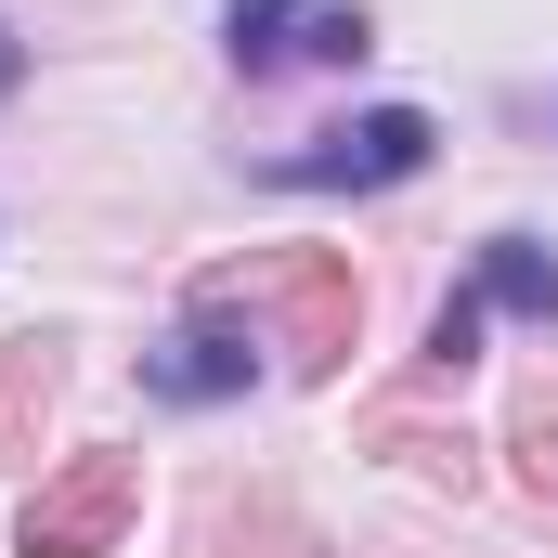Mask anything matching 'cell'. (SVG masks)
Segmentation results:
<instances>
[{"mask_svg": "<svg viewBox=\"0 0 558 558\" xmlns=\"http://www.w3.org/2000/svg\"><path fill=\"white\" fill-rule=\"evenodd\" d=\"M428 169V118L416 105H377V118H338V131H312V143H286L274 156V182H299V195H377V182H416Z\"/></svg>", "mask_w": 558, "mask_h": 558, "instance_id": "1", "label": "cell"}, {"mask_svg": "<svg viewBox=\"0 0 558 558\" xmlns=\"http://www.w3.org/2000/svg\"><path fill=\"white\" fill-rule=\"evenodd\" d=\"M118 520H131V468H118V454H78V468L26 507V558H92V546H118Z\"/></svg>", "mask_w": 558, "mask_h": 558, "instance_id": "2", "label": "cell"}, {"mask_svg": "<svg viewBox=\"0 0 558 558\" xmlns=\"http://www.w3.org/2000/svg\"><path fill=\"white\" fill-rule=\"evenodd\" d=\"M247 377H260V338H221V325H182V338L143 351V390H169V403H221Z\"/></svg>", "mask_w": 558, "mask_h": 558, "instance_id": "3", "label": "cell"}, {"mask_svg": "<svg viewBox=\"0 0 558 558\" xmlns=\"http://www.w3.org/2000/svg\"><path fill=\"white\" fill-rule=\"evenodd\" d=\"M481 299H494V312H533V325H558V247H533V234H494V247H481Z\"/></svg>", "mask_w": 558, "mask_h": 558, "instance_id": "4", "label": "cell"}, {"mask_svg": "<svg viewBox=\"0 0 558 558\" xmlns=\"http://www.w3.org/2000/svg\"><path fill=\"white\" fill-rule=\"evenodd\" d=\"M312 13L325 0H234L221 39H234V65H286V52H312Z\"/></svg>", "mask_w": 558, "mask_h": 558, "instance_id": "5", "label": "cell"}, {"mask_svg": "<svg viewBox=\"0 0 558 558\" xmlns=\"http://www.w3.org/2000/svg\"><path fill=\"white\" fill-rule=\"evenodd\" d=\"M481 312H494L481 286H454V299H441V325H428V364H441V377H454V364L481 351Z\"/></svg>", "mask_w": 558, "mask_h": 558, "instance_id": "6", "label": "cell"}, {"mask_svg": "<svg viewBox=\"0 0 558 558\" xmlns=\"http://www.w3.org/2000/svg\"><path fill=\"white\" fill-rule=\"evenodd\" d=\"M13 65H26V52H13V39H0V92H13Z\"/></svg>", "mask_w": 558, "mask_h": 558, "instance_id": "7", "label": "cell"}]
</instances>
